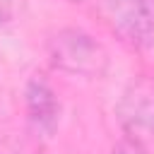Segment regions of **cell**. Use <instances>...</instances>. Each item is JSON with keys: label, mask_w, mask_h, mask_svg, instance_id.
<instances>
[{"label": "cell", "mask_w": 154, "mask_h": 154, "mask_svg": "<svg viewBox=\"0 0 154 154\" xmlns=\"http://www.w3.org/2000/svg\"><path fill=\"white\" fill-rule=\"evenodd\" d=\"M48 55L51 63L77 77H101L108 67L106 48L82 29H60L48 38Z\"/></svg>", "instance_id": "1"}, {"label": "cell", "mask_w": 154, "mask_h": 154, "mask_svg": "<svg viewBox=\"0 0 154 154\" xmlns=\"http://www.w3.org/2000/svg\"><path fill=\"white\" fill-rule=\"evenodd\" d=\"M101 22L125 46L142 51L154 41V14L149 0H94Z\"/></svg>", "instance_id": "2"}, {"label": "cell", "mask_w": 154, "mask_h": 154, "mask_svg": "<svg viewBox=\"0 0 154 154\" xmlns=\"http://www.w3.org/2000/svg\"><path fill=\"white\" fill-rule=\"evenodd\" d=\"M116 113L130 144L144 152L154 142V79H135L125 89Z\"/></svg>", "instance_id": "3"}, {"label": "cell", "mask_w": 154, "mask_h": 154, "mask_svg": "<svg viewBox=\"0 0 154 154\" xmlns=\"http://www.w3.org/2000/svg\"><path fill=\"white\" fill-rule=\"evenodd\" d=\"M26 116L29 123L36 132L41 135H53L58 128V116H60V101L53 91V87L43 77H34L26 84Z\"/></svg>", "instance_id": "4"}, {"label": "cell", "mask_w": 154, "mask_h": 154, "mask_svg": "<svg viewBox=\"0 0 154 154\" xmlns=\"http://www.w3.org/2000/svg\"><path fill=\"white\" fill-rule=\"evenodd\" d=\"M14 14V0H0V24H7Z\"/></svg>", "instance_id": "5"}, {"label": "cell", "mask_w": 154, "mask_h": 154, "mask_svg": "<svg viewBox=\"0 0 154 154\" xmlns=\"http://www.w3.org/2000/svg\"><path fill=\"white\" fill-rule=\"evenodd\" d=\"M70 2H87V0H70Z\"/></svg>", "instance_id": "6"}]
</instances>
